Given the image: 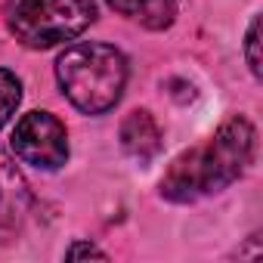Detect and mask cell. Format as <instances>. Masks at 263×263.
<instances>
[{
    "label": "cell",
    "mask_w": 263,
    "mask_h": 263,
    "mask_svg": "<svg viewBox=\"0 0 263 263\" xmlns=\"http://www.w3.org/2000/svg\"><path fill=\"white\" fill-rule=\"evenodd\" d=\"M257 130L248 118L235 115L220 124V130L201 146L174 158L161 177V195L177 204H189L232 186L254 161Z\"/></svg>",
    "instance_id": "cell-1"
},
{
    "label": "cell",
    "mask_w": 263,
    "mask_h": 263,
    "mask_svg": "<svg viewBox=\"0 0 263 263\" xmlns=\"http://www.w3.org/2000/svg\"><path fill=\"white\" fill-rule=\"evenodd\" d=\"M56 81L68 102L84 115H105L118 105L127 84V59L121 50L96 41L68 47L56 59Z\"/></svg>",
    "instance_id": "cell-2"
},
{
    "label": "cell",
    "mask_w": 263,
    "mask_h": 263,
    "mask_svg": "<svg viewBox=\"0 0 263 263\" xmlns=\"http://www.w3.org/2000/svg\"><path fill=\"white\" fill-rule=\"evenodd\" d=\"M96 22L93 0H10L7 28L31 50L74 41Z\"/></svg>",
    "instance_id": "cell-3"
},
{
    "label": "cell",
    "mask_w": 263,
    "mask_h": 263,
    "mask_svg": "<svg viewBox=\"0 0 263 263\" xmlns=\"http://www.w3.org/2000/svg\"><path fill=\"white\" fill-rule=\"evenodd\" d=\"M13 152L37 171H59L68 161L65 124L50 111H28L13 130Z\"/></svg>",
    "instance_id": "cell-4"
},
{
    "label": "cell",
    "mask_w": 263,
    "mask_h": 263,
    "mask_svg": "<svg viewBox=\"0 0 263 263\" xmlns=\"http://www.w3.org/2000/svg\"><path fill=\"white\" fill-rule=\"evenodd\" d=\"M31 214V189L16 161L0 149V248L10 245Z\"/></svg>",
    "instance_id": "cell-5"
},
{
    "label": "cell",
    "mask_w": 263,
    "mask_h": 263,
    "mask_svg": "<svg viewBox=\"0 0 263 263\" xmlns=\"http://www.w3.org/2000/svg\"><path fill=\"white\" fill-rule=\"evenodd\" d=\"M121 146L130 158H137L140 164L152 161L158 152H161V127L158 121L146 111V108H137L130 111L121 124Z\"/></svg>",
    "instance_id": "cell-6"
},
{
    "label": "cell",
    "mask_w": 263,
    "mask_h": 263,
    "mask_svg": "<svg viewBox=\"0 0 263 263\" xmlns=\"http://www.w3.org/2000/svg\"><path fill=\"white\" fill-rule=\"evenodd\" d=\"M177 4L180 0H108V7L121 13L124 19L137 22L149 31H164L177 19Z\"/></svg>",
    "instance_id": "cell-7"
},
{
    "label": "cell",
    "mask_w": 263,
    "mask_h": 263,
    "mask_svg": "<svg viewBox=\"0 0 263 263\" xmlns=\"http://www.w3.org/2000/svg\"><path fill=\"white\" fill-rule=\"evenodd\" d=\"M19 102H22V81L10 68H0V127L10 124Z\"/></svg>",
    "instance_id": "cell-8"
},
{
    "label": "cell",
    "mask_w": 263,
    "mask_h": 263,
    "mask_svg": "<svg viewBox=\"0 0 263 263\" xmlns=\"http://www.w3.org/2000/svg\"><path fill=\"white\" fill-rule=\"evenodd\" d=\"M257 47H260V19L254 16L251 25H248V34H245V56H248V68H251L254 78H260V53H257Z\"/></svg>",
    "instance_id": "cell-9"
},
{
    "label": "cell",
    "mask_w": 263,
    "mask_h": 263,
    "mask_svg": "<svg viewBox=\"0 0 263 263\" xmlns=\"http://www.w3.org/2000/svg\"><path fill=\"white\" fill-rule=\"evenodd\" d=\"M65 257H68V260H81V257H96V260H105L108 254H105V251H99L96 245H87V241H78V245H71V248L65 251Z\"/></svg>",
    "instance_id": "cell-10"
}]
</instances>
